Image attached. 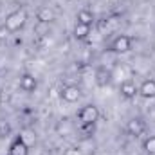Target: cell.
Masks as SVG:
<instances>
[{
    "instance_id": "6da1fadb",
    "label": "cell",
    "mask_w": 155,
    "mask_h": 155,
    "mask_svg": "<svg viewBox=\"0 0 155 155\" xmlns=\"http://www.w3.org/2000/svg\"><path fill=\"white\" fill-rule=\"evenodd\" d=\"M27 20H29L27 11H25L24 7H16L15 11H11V13L5 16L4 27H5L9 33H16V31H20V29H24V25L27 24Z\"/></svg>"
},
{
    "instance_id": "7a4b0ae2",
    "label": "cell",
    "mask_w": 155,
    "mask_h": 155,
    "mask_svg": "<svg viewBox=\"0 0 155 155\" xmlns=\"http://www.w3.org/2000/svg\"><path fill=\"white\" fill-rule=\"evenodd\" d=\"M99 116H101V112L96 105H85L78 112V121H79L81 126H92V124L97 123Z\"/></svg>"
},
{
    "instance_id": "3957f363",
    "label": "cell",
    "mask_w": 155,
    "mask_h": 155,
    "mask_svg": "<svg viewBox=\"0 0 155 155\" xmlns=\"http://www.w3.org/2000/svg\"><path fill=\"white\" fill-rule=\"evenodd\" d=\"M132 45H134V40L128 35H117L116 38L110 41V51L116 52V54H126V52L132 51Z\"/></svg>"
},
{
    "instance_id": "277c9868",
    "label": "cell",
    "mask_w": 155,
    "mask_h": 155,
    "mask_svg": "<svg viewBox=\"0 0 155 155\" xmlns=\"http://www.w3.org/2000/svg\"><path fill=\"white\" fill-rule=\"evenodd\" d=\"M144 132H146V123L141 117H132L126 123V134L130 137H141L144 135Z\"/></svg>"
},
{
    "instance_id": "5b68a950",
    "label": "cell",
    "mask_w": 155,
    "mask_h": 155,
    "mask_svg": "<svg viewBox=\"0 0 155 155\" xmlns=\"http://www.w3.org/2000/svg\"><path fill=\"white\" fill-rule=\"evenodd\" d=\"M119 94L124 99H135V96H139V85H135V81L132 79H124L119 85Z\"/></svg>"
},
{
    "instance_id": "8992f818",
    "label": "cell",
    "mask_w": 155,
    "mask_h": 155,
    "mask_svg": "<svg viewBox=\"0 0 155 155\" xmlns=\"http://www.w3.org/2000/svg\"><path fill=\"white\" fill-rule=\"evenodd\" d=\"M60 96H61V99L67 101V103H76V101H79V97H81V88L76 87V85H65V87L61 88Z\"/></svg>"
},
{
    "instance_id": "52a82bcc",
    "label": "cell",
    "mask_w": 155,
    "mask_h": 155,
    "mask_svg": "<svg viewBox=\"0 0 155 155\" xmlns=\"http://www.w3.org/2000/svg\"><path fill=\"white\" fill-rule=\"evenodd\" d=\"M9 155H29V146L22 135L15 137L13 143L9 144Z\"/></svg>"
},
{
    "instance_id": "ba28073f",
    "label": "cell",
    "mask_w": 155,
    "mask_h": 155,
    "mask_svg": "<svg viewBox=\"0 0 155 155\" xmlns=\"http://www.w3.org/2000/svg\"><path fill=\"white\" fill-rule=\"evenodd\" d=\"M20 88H22L24 92L31 94V92H35V90L38 88V79L33 76V74L25 72V74L20 76Z\"/></svg>"
},
{
    "instance_id": "9c48e42d",
    "label": "cell",
    "mask_w": 155,
    "mask_h": 155,
    "mask_svg": "<svg viewBox=\"0 0 155 155\" xmlns=\"http://www.w3.org/2000/svg\"><path fill=\"white\" fill-rule=\"evenodd\" d=\"M139 96L144 97V99H155V79H144L141 85H139Z\"/></svg>"
},
{
    "instance_id": "30bf717a",
    "label": "cell",
    "mask_w": 155,
    "mask_h": 155,
    "mask_svg": "<svg viewBox=\"0 0 155 155\" xmlns=\"http://www.w3.org/2000/svg\"><path fill=\"white\" fill-rule=\"evenodd\" d=\"M96 85L97 87H101V88H105V87H108L110 83H112V72L108 71V69H105V67H99L97 71H96Z\"/></svg>"
},
{
    "instance_id": "8fae6325",
    "label": "cell",
    "mask_w": 155,
    "mask_h": 155,
    "mask_svg": "<svg viewBox=\"0 0 155 155\" xmlns=\"http://www.w3.org/2000/svg\"><path fill=\"white\" fill-rule=\"evenodd\" d=\"M36 18H38L40 24H51L52 20H56V13H54L49 5H43V7H40L38 9Z\"/></svg>"
},
{
    "instance_id": "7c38bea8",
    "label": "cell",
    "mask_w": 155,
    "mask_h": 155,
    "mask_svg": "<svg viewBox=\"0 0 155 155\" xmlns=\"http://www.w3.org/2000/svg\"><path fill=\"white\" fill-rule=\"evenodd\" d=\"M90 25H85V24H79L76 22V25H74V31H72V35H74V38L78 41H85V40L90 36Z\"/></svg>"
},
{
    "instance_id": "4fadbf2b",
    "label": "cell",
    "mask_w": 155,
    "mask_h": 155,
    "mask_svg": "<svg viewBox=\"0 0 155 155\" xmlns=\"http://www.w3.org/2000/svg\"><path fill=\"white\" fill-rule=\"evenodd\" d=\"M76 22L92 27V24H94V15H92V11H90V9H79L78 15H76Z\"/></svg>"
},
{
    "instance_id": "5bb4252c",
    "label": "cell",
    "mask_w": 155,
    "mask_h": 155,
    "mask_svg": "<svg viewBox=\"0 0 155 155\" xmlns=\"http://www.w3.org/2000/svg\"><path fill=\"white\" fill-rule=\"evenodd\" d=\"M143 150L148 155H155V135H148L143 141Z\"/></svg>"
},
{
    "instance_id": "9a60e30c",
    "label": "cell",
    "mask_w": 155,
    "mask_h": 155,
    "mask_svg": "<svg viewBox=\"0 0 155 155\" xmlns=\"http://www.w3.org/2000/svg\"><path fill=\"white\" fill-rule=\"evenodd\" d=\"M0 13H2V4H0Z\"/></svg>"
},
{
    "instance_id": "2e32d148",
    "label": "cell",
    "mask_w": 155,
    "mask_h": 155,
    "mask_svg": "<svg viewBox=\"0 0 155 155\" xmlns=\"http://www.w3.org/2000/svg\"><path fill=\"white\" fill-rule=\"evenodd\" d=\"M63 2H72V0H63Z\"/></svg>"
}]
</instances>
